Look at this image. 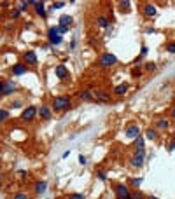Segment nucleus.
I'll use <instances>...</instances> for the list:
<instances>
[{
    "label": "nucleus",
    "instance_id": "obj_1",
    "mask_svg": "<svg viewBox=\"0 0 175 199\" xmlns=\"http://www.w3.org/2000/svg\"><path fill=\"white\" fill-rule=\"evenodd\" d=\"M70 108V98L68 96H56L53 100V110L54 112H65Z\"/></svg>",
    "mask_w": 175,
    "mask_h": 199
},
{
    "label": "nucleus",
    "instance_id": "obj_2",
    "mask_svg": "<svg viewBox=\"0 0 175 199\" xmlns=\"http://www.w3.org/2000/svg\"><path fill=\"white\" fill-rule=\"evenodd\" d=\"M37 114H39V110H37V107L35 105H28L26 108L21 112L20 119L23 120V122H32V120L37 117Z\"/></svg>",
    "mask_w": 175,
    "mask_h": 199
},
{
    "label": "nucleus",
    "instance_id": "obj_3",
    "mask_svg": "<svg viewBox=\"0 0 175 199\" xmlns=\"http://www.w3.org/2000/svg\"><path fill=\"white\" fill-rule=\"evenodd\" d=\"M47 39H49V42H51V44H54V46L62 44V42H63V35H60L58 26H51V28L47 30Z\"/></svg>",
    "mask_w": 175,
    "mask_h": 199
},
{
    "label": "nucleus",
    "instance_id": "obj_4",
    "mask_svg": "<svg viewBox=\"0 0 175 199\" xmlns=\"http://www.w3.org/2000/svg\"><path fill=\"white\" fill-rule=\"evenodd\" d=\"M144 159H145V149H142V150H137L130 157V162L133 164L135 168H142L144 166Z\"/></svg>",
    "mask_w": 175,
    "mask_h": 199
},
{
    "label": "nucleus",
    "instance_id": "obj_5",
    "mask_svg": "<svg viewBox=\"0 0 175 199\" xmlns=\"http://www.w3.org/2000/svg\"><path fill=\"white\" fill-rule=\"evenodd\" d=\"M98 63H100L102 67H105V68H109V67H114V65L117 63V58H116L114 54H110V52H105V54L100 56Z\"/></svg>",
    "mask_w": 175,
    "mask_h": 199
},
{
    "label": "nucleus",
    "instance_id": "obj_6",
    "mask_svg": "<svg viewBox=\"0 0 175 199\" xmlns=\"http://www.w3.org/2000/svg\"><path fill=\"white\" fill-rule=\"evenodd\" d=\"M12 93H16V84L11 82V80H4V82H2V88H0V96L4 98V96H9Z\"/></svg>",
    "mask_w": 175,
    "mask_h": 199
},
{
    "label": "nucleus",
    "instance_id": "obj_7",
    "mask_svg": "<svg viewBox=\"0 0 175 199\" xmlns=\"http://www.w3.org/2000/svg\"><path fill=\"white\" fill-rule=\"evenodd\" d=\"M23 60H25V65L28 67H35L37 63H39V58H37V52L35 51H26L25 54H23Z\"/></svg>",
    "mask_w": 175,
    "mask_h": 199
},
{
    "label": "nucleus",
    "instance_id": "obj_8",
    "mask_svg": "<svg viewBox=\"0 0 175 199\" xmlns=\"http://www.w3.org/2000/svg\"><path fill=\"white\" fill-rule=\"evenodd\" d=\"M116 194H117V199H128L131 192L128 190V185L117 183V185H116Z\"/></svg>",
    "mask_w": 175,
    "mask_h": 199
},
{
    "label": "nucleus",
    "instance_id": "obj_9",
    "mask_svg": "<svg viewBox=\"0 0 175 199\" xmlns=\"http://www.w3.org/2000/svg\"><path fill=\"white\" fill-rule=\"evenodd\" d=\"M26 72H28V67L25 63H16V65L11 67V73L12 75H25Z\"/></svg>",
    "mask_w": 175,
    "mask_h": 199
},
{
    "label": "nucleus",
    "instance_id": "obj_10",
    "mask_svg": "<svg viewBox=\"0 0 175 199\" xmlns=\"http://www.w3.org/2000/svg\"><path fill=\"white\" fill-rule=\"evenodd\" d=\"M124 135H126L128 138H138V136H140V128H138L137 124H130V126L124 129Z\"/></svg>",
    "mask_w": 175,
    "mask_h": 199
},
{
    "label": "nucleus",
    "instance_id": "obj_11",
    "mask_svg": "<svg viewBox=\"0 0 175 199\" xmlns=\"http://www.w3.org/2000/svg\"><path fill=\"white\" fill-rule=\"evenodd\" d=\"M128 89H130V84H128V82L117 84V86L114 88V94H116V96H123V94H126V93H128Z\"/></svg>",
    "mask_w": 175,
    "mask_h": 199
},
{
    "label": "nucleus",
    "instance_id": "obj_12",
    "mask_svg": "<svg viewBox=\"0 0 175 199\" xmlns=\"http://www.w3.org/2000/svg\"><path fill=\"white\" fill-rule=\"evenodd\" d=\"M95 100L98 103H109L110 101V96L105 93V91H95Z\"/></svg>",
    "mask_w": 175,
    "mask_h": 199
},
{
    "label": "nucleus",
    "instance_id": "obj_13",
    "mask_svg": "<svg viewBox=\"0 0 175 199\" xmlns=\"http://www.w3.org/2000/svg\"><path fill=\"white\" fill-rule=\"evenodd\" d=\"M54 73H56V77L58 79H67V75H68V70H67V67L65 65H58L56 68H54Z\"/></svg>",
    "mask_w": 175,
    "mask_h": 199
},
{
    "label": "nucleus",
    "instance_id": "obj_14",
    "mask_svg": "<svg viewBox=\"0 0 175 199\" xmlns=\"http://www.w3.org/2000/svg\"><path fill=\"white\" fill-rule=\"evenodd\" d=\"M39 115H41V119L47 120V119H51L53 112H51V108H49L47 105H42L41 108H39Z\"/></svg>",
    "mask_w": 175,
    "mask_h": 199
},
{
    "label": "nucleus",
    "instance_id": "obj_15",
    "mask_svg": "<svg viewBox=\"0 0 175 199\" xmlns=\"http://www.w3.org/2000/svg\"><path fill=\"white\" fill-rule=\"evenodd\" d=\"M144 16L145 18H152V16H156V5L154 4H145L144 5Z\"/></svg>",
    "mask_w": 175,
    "mask_h": 199
},
{
    "label": "nucleus",
    "instance_id": "obj_16",
    "mask_svg": "<svg viewBox=\"0 0 175 199\" xmlns=\"http://www.w3.org/2000/svg\"><path fill=\"white\" fill-rule=\"evenodd\" d=\"M35 12H37L41 18H46V2L39 0V2L35 4Z\"/></svg>",
    "mask_w": 175,
    "mask_h": 199
},
{
    "label": "nucleus",
    "instance_id": "obj_17",
    "mask_svg": "<svg viewBox=\"0 0 175 199\" xmlns=\"http://www.w3.org/2000/svg\"><path fill=\"white\" fill-rule=\"evenodd\" d=\"M170 128V120L168 119H158L156 120V129H161V131H165Z\"/></svg>",
    "mask_w": 175,
    "mask_h": 199
},
{
    "label": "nucleus",
    "instance_id": "obj_18",
    "mask_svg": "<svg viewBox=\"0 0 175 199\" xmlns=\"http://www.w3.org/2000/svg\"><path fill=\"white\" fill-rule=\"evenodd\" d=\"M79 96H81V100H84V101H95V94H93L89 89H84L79 93Z\"/></svg>",
    "mask_w": 175,
    "mask_h": 199
},
{
    "label": "nucleus",
    "instance_id": "obj_19",
    "mask_svg": "<svg viewBox=\"0 0 175 199\" xmlns=\"http://www.w3.org/2000/svg\"><path fill=\"white\" fill-rule=\"evenodd\" d=\"M96 25H98L100 28H109V19H107V16L100 14V16L96 18Z\"/></svg>",
    "mask_w": 175,
    "mask_h": 199
},
{
    "label": "nucleus",
    "instance_id": "obj_20",
    "mask_svg": "<svg viewBox=\"0 0 175 199\" xmlns=\"http://www.w3.org/2000/svg\"><path fill=\"white\" fill-rule=\"evenodd\" d=\"M72 16H68V14H63V16H60V23L58 25H63V26H70L72 25Z\"/></svg>",
    "mask_w": 175,
    "mask_h": 199
},
{
    "label": "nucleus",
    "instance_id": "obj_21",
    "mask_svg": "<svg viewBox=\"0 0 175 199\" xmlns=\"http://www.w3.org/2000/svg\"><path fill=\"white\" fill-rule=\"evenodd\" d=\"M46 189H47V183H46V182H37V183H35V192H37V194H44V192H46Z\"/></svg>",
    "mask_w": 175,
    "mask_h": 199
},
{
    "label": "nucleus",
    "instance_id": "obj_22",
    "mask_svg": "<svg viewBox=\"0 0 175 199\" xmlns=\"http://www.w3.org/2000/svg\"><path fill=\"white\" fill-rule=\"evenodd\" d=\"M145 138L147 140H158V131L156 129H152V128H149V129H145Z\"/></svg>",
    "mask_w": 175,
    "mask_h": 199
},
{
    "label": "nucleus",
    "instance_id": "obj_23",
    "mask_svg": "<svg viewBox=\"0 0 175 199\" xmlns=\"http://www.w3.org/2000/svg\"><path fill=\"white\" fill-rule=\"evenodd\" d=\"M130 7H131V2H130V0H123V2H119V9L124 10V12H126V10H130Z\"/></svg>",
    "mask_w": 175,
    "mask_h": 199
},
{
    "label": "nucleus",
    "instance_id": "obj_24",
    "mask_svg": "<svg viewBox=\"0 0 175 199\" xmlns=\"http://www.w3.org/2000/svg\"><path fill=\"white\" fill-rule=\"evenodd\" d=\"M144 138H142V136H138V138H135V149L137 150H142L144 149Z\"/></svg>",
    "mask_w": 175,
    "mask_h": 199
},
{
    "label": "nucleus",
    "instance_id": "obj_25",
    "mask_svg": "<svg viewBox=\"0 0 175 199\" xmlns=\"http://www.w3.org/2000/svg\"><path fill=\"white\" fill-rule=\"evenodd\" d=\"M9 110L7 108H2V112H0V120H2V122H5V120L9 119Z\"/></svg>",
    "mask_w": 175,
    "mask_h": 199
},
{
    "label": "nucleus",
    "instance_id": "obj_26",
    "mask_svg": "<svg viewBox=\"0 0 175 199\" xmlns=\"http://www.w3.org/2000/svg\"><path fill=\"white\" fill-rule=\"evenodd\" d=\"M128 199H144V194H142L140 190H135V192L130 194V198H128Z\"/></svg>",
    "mask_w": 175,
    "mask_h": 199
},
{
    "label": "nucleus",
    "instance_id": "obj_27",
    "mask_svg": "<svg viewBox=\"0 0 175 199\" xmlns=\"http://www.w3.org/2000/svg\"><path fill=\"white\" fill-rule=\"evenodd\" d=\"M165 49L170 52V54H175V42H168L165 46Z\"/></svg>",
    "mask_w": 175,
    "mask_h": 199
},
{
    "label": "nucleus",
    "instance_id": "obj_28",
    "mask_svg": "<svg viewBox=\"0 0 175 199\" xmlns=\"http://www.w3.org/2000/svg\"><path fill=\"white\" fill-rule=\"evenodd\" d=\"M28 5H30V2H28V0H25V2H18V9H20V10H26V9H28Z\"/></svg>",
    "mask_w": 175,
    "mask_h": 199
},
{
    "label": "nucleus",
    "instance_id": "obj_29",
    "mask_svg": "<svg viewBox=\"0 0 175 199\" xmlns=\"http://www.w3.org/2000/svg\"><path fill=\"white\" fill-rule=\"evenodd\" d=\"M20 14H21L20 9H12V10H11V19H18V18H20Z\"/></svg>",
    "mask_w": 175,
    "mask_h": 199
},
{
    "label": "nucleus",
    "instance_id": "obj_30",
    "mask_svg": "<svg viewBox=\"0 0 175 199\" xmlns=\"http://www.w3.org/2000/svg\"><path fill=\"white\" fill-rule=\"evenodd\" d=\"M140 183H142V178H133V180H130V185H133L135 189H137V187H140Z\"/></svg>",
    "mask_w": 175,
    "mask_h": 199
},
{
    "label": "nucleus",
    "instance_id": "obj_31",
    "mask_svg": "<svg viewBox=\"0 0 175 199\" xmlns=\"http://www.w3.org/2000/svg\"><path fill=\"white\" fill-rule=\"evenodd\" d=\"M65 4H67V2L58 0V2H54V4H53V9H62V7H65Z\"/></svg>",
    "mask_w": 175,
    "mask_h": 199
},
{
    "label": "nucleus",
    "instance_id": "obj_32",
    "mask_svg": "<svg viewBox=\"0 0 175 199\" xmlns=\"http://www.w3.org/2000/svg\"><path fill=\"white\" fill-rule=\"evenodd\" d=\"M96 177H98V180H107V173L100 169V171H96Z\"/></svg>",
    "mask_w": 175,
    "mask_h": 199
},
{
    "label": "nucleus",
    "instance_id": "obj_33",
    "mask_svg": "<svg viewBox=\"0 0 175 199\" xmlns=\"http://www.w3.org/2000/svg\"><path fill=\"white\" fill-rule=\"evenodd\" d=\"M58 31H60V35H65V33L68 31V26H63V25H58Z\"/></svg>",
    "mask_w": 175,
    "mask_h": 199
},
{
    "label": "nucleus",
    "instance_id": "obj_34",
    "mask_svg": "<svg viewBox=\"0 0 175 199\" xmlns=\"http://www.w3.org/2000/svg\"><path fill=\"white\" fill-rule=\"evenodd\" d=\"M12 199H28L26 194H23V192H18V194H14V198Z\"/></svg>",
    "mask_w": 175,
    "mask_h": 199
},
{
    "label": "nucleus",
    "instance_id": "obj_35",
    "mask_svg": "<svg viewBox=\"0 0 175 199\" xmlns=\"http://www.w3.org/2000/svg\"><path fill=\"white\" fill-rule=\"evenodd\" d=\"M21 107H23V101H21V100H16V101L12 103V108H21Z\"/></svg>",
    "mask_w": 175,
    "mask_h": 199
},
{
    "label": "nucleus",
    "instance_id": "obj_36",
    "mask_svg": "<svg viewBox=\"0 0 175 199\" xmlns=\"http://www.w3.org/2000/svg\"><path fill=\"white\" fill-rule=\"evenodd\" d=\"M156 68V65L154 63H151V61H149V63H145V70H149V72H152V70Z\"/></svg>",
    "mask_w": 175,
    "mask_h": 199
},
{
    "label": "nucleus",
    "instance_id": "obj_37",
    "mask_svg": "<svg viewBox=\"0 0 175 199\" xmlns=\"http://www.w3.org/2000/svg\"><path fill=\"white\" fill-rule=\"evenodd\" d=\"M68 199H86V198H84L83 194H70Z\"/></svg>",
    "mask_w": 175,
    "mask_h": 199
},
{
    "label": "nucleus",
    "instance_id": "obj_38",
    "mask_svg": "<svg viewBox=\"0 0 175 199\" xmlns=\"http://www.w3.org/2000/svg\"><path fill=\"white\" fill-rule=\"evenodd\" d=\"M131 75H133V77H140L142 73H140V70H138V68H133V70H131Z\"/></svg>",
    "mask_w": 175,
    "mask_h": 199
},
{
    "label": "nucleus",
    "instance_id": "obj_39",
    "mask_svg": "<svg viewBox=\"0 0 175 199\" xmlns=\"http://www.w3.org/2000/svg\"><path fill=\"white\" fill-rule=\"evenodd\" d=\"M168 150H170V152H173V150H175V140H172V141H170V145H168Z\"/></svg>",
    "mask_w": 175,
    "mask_h": 199
},
{
    "label": "nucleus",
    "instance_id": "obj_40",
    "mask_svg": "<svg viewBox=\"0 0 175 199\" xmlns=\"http://www.w3.org/2000/svg\"><path fill=\"white\" fill-rule=\"evenodd\" d=\"M145 54H147V47H145V46H142V51H140V56L144 58Z\"/></svg>",
    "mask_w": 175,
    "mask_h": 199
},
{
    "label": "nucleus",
    "instance_id": "obj_41",
    "mask_svg": "<svg viewBox=\"0 0 175 199\" xmlns=\"http://www.w3.org/2000/svg\"><path fill=\"white\" fill-rule=\"evenodd\" d=\"M79 162H81V164H86V157H84V156H79Z\"/></svg>",
    "mask_w": 175,
    "mask_h": 199
},
{
    "label": "nucleus",
    "instance_id": "obj_42",
    "mask_svg": "<svg viewBox=\"0 0 175 199\" xmlns=\"http://www.w3.org/2000/svg\"><path fill=\"white\" fill-rule=\"evenodd\" d=\"M20 177H26V171H25V169H20Z\"/></svg>",
    "mask_w": 175,
    "mask_h": 199
},
{
    "label": "nucleus",
    "instance_id": "obj_43",
    "mask_svg": "<svg viewBox=\"0 0 175 199\" xmlns=\"http://www.w3.org/2000/svg\"><path fill=\"white\" fill-rule=\"evenodd\" d=\"M172 119H175V108L172 110Z\"/></svg>",
    "mask_w": 175,
    "mask_h": 199
},
{
    "label": "nucleus",
    "instance_id": "obj_44",
    "mask_svg": "<svg viewBox=\"0 0 175 199\" xmlns=\"http://www.w3.org/2000/svg\"><path fill=\"white\" fill-rule=\"evenodd\" d=\"M147 199H158V198H154V196H152V198H147Z\"/></svg>",
    "mask_w": 175,
    "mask_h": 199
}]
</instances>
